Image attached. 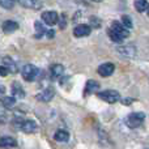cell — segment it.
<instances>
[{
    "mask_svg": "<svg viewBox=\"0 0 149 149\" xmlns=\"http://www.w3.org/2000/svg\"><path fill=\"white\" fill-rule=\"evenodd\" d=\"M97 97L100 100L105 101L107 103H115L120 100V94L116 90H105V92H100L97 93Z\"/></svg>",
    "mask_w": 149,
    "mask_h": 149,
    "instance_id": "obj_4",
    "label": "cell"
},
{
    "mask_svg": "<svg viewBox=\"0 0 149 149\" xmlns=\"http://www.w3.org/2000/svg\"><path fill=\"white\" fill-rule=\"evenodd\" d=\"M50 72H51L52 79H58L59 76H62V74L64 73V67H63L62 64H54V65H51Z\"/></svg>",
    "mask_w": 149,
    "mask_h": 149,
    "instance_id": "obj_18",
    "label": "cell"
},
{
    "mask_svg": "<svg viewBox=\"0 0 149 149\" xmlns=\"http://www.w3.org/2000/svg\"><path fill=\"white\" fill-rule=\"evenodd\" d=\"M17 147V141H16L13 137L10 136H4V137H0V148H15Z\"/></svg>",
    "mask_w": 149,
    "mask_h": 149,
    "instance_id": "obj_11",
    "label": "cell"
},
{
    "mask_svg": "<svg viewBox=\"0 0 149 149\" xmlns=\"http://www.w3.org/2000/svg\"><path fill=\"white\" fill-rule=\"evenodd\" d=\"M1 29L4 33H13V31H16L18 29V24L16 22V21H12V20H8V21H4L1 25Z\"/></svg>",
    "mask_w": 149,
    "mask_h": 149,
    "instance_id": "obj_12",
    "label": "cell"
},
{
    "mask_svg": "<svg viewBox=\"0 0 149 149\" xmlns=\"http://www.w3.org/2000/svg\"><path fill=\"white\" fill-rule=\"evenodd\" d=\"M92 33V28L90 25H86V24H80V25H76L73 29V36L76 38H82V37H86Z\"/></svg>",
    "mask_w": 149,
    "mask_h": 149,
    "instance_id": "obj_5",
    "label": "cell"
},
{
    "mask_svg": "<svg viewBox=\"0 0 149 149\" xmlns=\"http://www.w3.org/2000/svg\"><path fill=\"white\" fill-rule=\"evenodd\" d=\"M58 24H59V28L62 29V30L67 26V18H65V15H60L59 17H58Z\"/></svg>",
    "mask_w": 149,
    "mask_h": 149,
    "instance_id": "obj_24",
    "label": "cell"
},
{
    "mask_svg": "<svg viewBox=\"0 0 149 149\" xmlns=\"http://www.w3.org/2000/svg\"><path fill=\"white\" fill-rule=\"evenodd\" d=\"M0 103H1L4 107H13L16 105V98L15 97H8V95H4V97H0Z\"/></svg>",
    "mask_w": 149,
    "mask_h": 149,
    "instance_id": "obj_19",
    "label": "cell"
},
{
    "mask_svg": "<svg viewBox=\"0 0 149 149\" xmlns=\"http://www.w3.org/2000/svg\"><path fill=\"white\" fill-rule=\"evenodd\" d=\"M34 28H36V30H37V33H36V38H41V37L46 36L47 29L45 28V26L42 25V24L39 22V21H36V22H34Z\"/></svg>",
    "mask_w": 149,
    "mask_h": 149,
    "instance_id": "obj_21",
    "label": "cell"
},
{
    "mask_svg": "<svg viewBox=\"0 0 149 149\" xmlns=\"http://www.w3.org/2000/svg\"><path fill=\"white\" fill-rule=\"evenodd\" d=\"M3 65H4V67L7 68L9 72H12V73L17 72V67H16L15 62L12 60V58H10V56H4V58H3Z\"/></svg>",
    "mask_w": 149,
    "mask_h": 149,
    "instance_id": "obj_17",
    "label": "cell"
},
{
    "mask_svg": "<svg viewBox=\"0 0 149 149\" xmlns=\"http://www.w3.org/2000/svg\"><path fill=\"white\" fill-rule=\"evenodd\" d=\"M92 1H95V3H100V1H102V0H92Z\"/></svg>",
    "mask_w": 149,
    "mask_h": 149,
    "instance_id": "obj_29",
    "label": "cell"
},
{
    "mask_svg": "<svg viewBox=\"0 0 149 149\" xmlns=\"http://www.w3.org/2000/svg\"><path fill=\"white\" fill-rule=\"evenodd\" d=\"M54 139L59 143H67L70 140V134L65 130H58L54 135Z\"/></svg>",
    "mask_w": 149,
    "mask_h": 149,
    "instance_id": "obj_15",
    "label": "cell"
},
{
    "mask_svg": "<svg viewBox=\"0 0 149 149\" xmlns=\"http://www.w3.org/2000/svg\"><path fill=\"white\" fill-rule=\"evenodd\" d=\"M18 128L22 132H25V134H33V132H36L38 130V126H37V123L34 120L28 119V120H21V123L18 124Z\"/></svg>",
    "mask_w": 149,
    "mask_h": 149,
    "instance_id": "obj_6",
    "label": "cell"
},
{
    "mask_svg": "<svg viewBox=\"0 0 149 149\" xmlns=\"http://www.w3.org/2000/svg\"><path fill=\"white\" fill-rule=\"evenodd\" d=\"M119 101H120L123 105H131V103L134 102V100H132V98H123V100H119Z\"/></svg>",
    "mask_w": 149,
    "mask_h": 149,
    "instance_id": "obj_27",
    "label": "cell"
},
{
    "mask_svg": "<svg viewBox=\"0 0 149 149\" xmlns=\"http://www.w3.org/2000/svg\"><path fill=\"white\" fill-rule=\"evenodd\" d=\"M122 25L126 26L127 29H132V28H134V24H132L131 17H130V16H127V15L122 16Z\"/></svg>",
    "mask_w": 149,
    "mask_h": 149,
    "instance_id": "obj_22",
    "label": "cell"
},
{
    "mask_svg": "<svg viewBox=\"0 0 149 149\" xmlns=\"http://www.w3.org/2000/svg\"><path fill=\"white\" fill-rule=\"evenodd\" d=\"M22 7L29 8V9H34V10H38L42 8V1L41 0H18Z\"/></svg>",
    "mask_w": 149,
    "mask_h": 149,
    "instance_id": "obj_10",
    "label": "cell"
},
{
    "mask_svg": "<svg viewBox=\"0 0 149 149\" xmlns=\"http://www.w3.org/2000/svg\"><path fill=\"white\" fill-rule=\"evenodd\" d=\"M98 89H100V84H98L97 81H94V80H89V81H86V84H85L84 93L85 94H93V93H97Z\"/></svg>",
    "mask_w": 149,
    "mask_h": 149,
    "instance_id": "obj_13",
    "label": "cell"
},
{
    "mask_svg": "<svg viewBox=\"0 0 149 149\" xmlns=\"http://www.w3.org/2000/svg\"><path fill=\"white\" fill-rule=\"evenodd\" d=\"M15 5V0H0V7L4 9H12Z\"/></svg>",
    "mask_w": 149,
    "mask_h": 149,
    "instance_id": "obj_23",
    "label": "cell"
},
{
    "mask_svg": "<svg viewBox=\"0 0 149 149\" xmlns=\"http://www.w3.org/2000/svg\"><path fill=\"white\" fill-rule=\"evenodd\" d=\"M54 36H55V31L54 30H47V33H46V36L45 37H47V38H54Z\"/></svg>",
    "mask_w": 149,
    "mask_h": 149,
    "instance_id": "obj_28",
    "label": "cell"
},
{
    "mask_svg": "<svg viewBox=\"0 0 149 149\" xmlns=\"http://www.w3.org/2000/svg\"><path fill=\"white\" fill-rule=\"evenodd\" d=\"M130 36V29H127L126 26H123L120 22L118 21H114L111 24L110 29H109V37L113 42L116 43H120L123 39H126Z\"/></svg>",
    "mask_w": 149,
    "mask_h": 149,
    "instance_id": "obj_1",
    "label": "cell"
},
{
    "mask_svg": "<svg viewBox=\"0 0 149 149\" xmlns=\"http://www.w3.org/2000/svg\"><path fill=\"white\" fill-rule=\"evenodd\" d=\"M54 95H55V89L52 86H49L37 94V100L41 101V102H50L54 98Z\"/></svg>",
    "mask_w": 149,
    "mask_h": 149,
    "instance_id": "obj_7",
    "label": "cell"
},
{
    "mask_svg": "<svg viewBox=\"0 0 149 149\" xmlns=\"http://www.w3.org/2000/svg\"><path fill=\"white\" fill-rule=\"evenodd\" d=\"M118 52H120L122 55L127 58H134L135 54H136V50H135L134 46H122L118 47Z\"/></svg>",
    "mask_w": 149,
    "mask_h": 149,
    "instance_id": "obj_16",
    "label": "cell"
},
{
    "mask_svg": "<svg viewBox=\"0 0 149 149\" xmlns=\"http://www.w3.org/2000/svg\"><path fill=\"white\" fill-rule=\"evenodd\" d=\"M145 119V114L144 113H132L130 114L126 118V126L130 128H137L139 126H141L143 122Z\"/></svg>",
    "mask_w": 149,
    "mask_h": 149,
    "instance_id": "obj_2",
    "label": "cell"
},
{
    "mask_svg": "<svg viewBox=\"0 0 149 149\" xmlns=\"http://www.w3.org/2000/svg\"><path fill=\"white\" fill-rule=\"evenodd\" d=\"M134 5H135V9L137 10V12H145V10L148 9L149 4L147 0H135L134 1Z\"/></svg>",
    "mask_w": 149,
    "mask_h": 149,
    "instance_id": "obj_20",
    "label": "cell"
},
{
    "mask_svg": "<svg viewBox=\"0 0 149 149\" xmlns=\"http://www.w3.org/2000/svg\"><path fill=\"white\" fill-rule=\"evenodd\" d=\"M9 73V71L4 67V65H0V76H7Z\"/></svg>",
    "mask_w": 149,
    "mask_h": 149,
    "instance_id": "obj_26",
    "label": "cell"
},
{
    "mask_svg": "<svg viewBox=\"0 0 149 149\" xmlns=\"http://www.w3.org/2000/svg\"><path fill=\"white\" fill-rule=\"evenodd\" d=\"M5 120V110H4V106H0V122H4Z\"/></svg>",
    "mask_w": 149,
    "mask_h": 149,
    "instance_id": "obj_25",
    "label": "cell"
},
{
    "mask_svg": "<svg viewBox=\"0 0 149 149\" xmlns=\"http://www.w3.org/2000/svg\"><path fill=\"white\" fill-rule=\"evenodd\" d=\"M12 94L15 98H24L25 97V92H24V89H22L20 82H17V81L12 82Z\"/></svg>",
    "mask_w": 149,
    "mask_h": 149,
    "instance_id": "obj_14",
    "label": "cell"
},
{
    "mask_svg": "<svg viewBox=\"0 0 149 149\" xmlns=\"http://www.w3.org/2000/svg\"><path fill=\"white\" fill-rule=\"evenodd\" d=\"M58 17H59V15H58L55 10H46V12L42 13V20H43V22L50 26L58 24Z\"/></svg>",
    "mask_w": 149,
    "mask_h": 149,
    "instance_id": "obj_8",
    "label": "cell"
},
{
    "mask_svg": "<svg viewBox=\"0 0 149 149\" xmlns=\"http://www.w3.org/2000/svg\"><path fill=\"white\" fill-rule=\"evenodd\" d=\"M114 71H115V65H114L113 63H103V64H101L100 67L97 68L98 74L102 77L111 76V74L114 73Z\"/></svg>",
    "mask_w": 149,
    "mask_h": 149,
    "instance_id": "obj_9",
    "label": "cell"
},
{
    "mask_svg": "<svg viewBox=\"0 0 149 149\" xmlns=\"http://www.w3.org/2000/svg\"><path fill=\"white\" fill-rule=\"evenodd\" d=\"M21 74H22V77H24L25 81L31 82L38 77L39 70L34 64H26V65H24L22 70H21Z\"/></svg>",
    "mask_w": 149,
    "mask_h": 149,
    "instance_id": "obj_3",
    "label": "cell"
}]
</instances>
